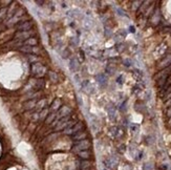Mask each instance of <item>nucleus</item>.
<instances>
[{
    "label": "nucleus",
    "instance_id": "nucleus-1",
    "mask_svg": "<svg viewBox=\"0 0 171 170\" xmlns=\"http://www.w3.org/2000/svg\"><path fill=\"white\" fill-rule=\"evenodd\" d=\"M31 71H32V75L34 77L42 78L47 73V68L44 65H42L41 63H35V64H32Z\"/></svg>",
    "mask_w": 171,
    "mask_h": 170
},
{
    "label": "nucleus",
    "instance_id": "nucleus-16",
    "mask_svg": "<svg viewBox=\"0 0 171 170\" xmlns=\"http://www.w3.org/2000/svg\"><path fill=\"white\" fill-rule=\"evenodd\" d=\"M107 112H108V116H109L110 120H114L116 116V109L113 105H108L107 106Z\"/></svg>",
    "mask_w": 171,
    "mask_h": 170
},
{
    "label": "nucleus",
    "instance_id": "nucleus-20",
    "mask_svg": "<svg viewBox=\"0 0 171 170\" xmlns=\"http://www.w3.org/2000/svg\"><path fill=\"white\" fill-rule=\"evenodd\" d=\"M143 77H144V74H143L142 71H140V69H138V68L133 71V78H134L138 82H142Z\"/></svg>",
    "mask_w": 171,
    "mask_h": 170
},
{
    "label": "nucleus",
    "instance_id": "nucleus-14",
    "mask_svg": "<svg viewBox=\"0 0 171 170\" xmlns=\"http://www.w3.org/2000/svg\"><path fill=\"white\" fill-rule=\"evenodd\" d=\"M96 79H97L98 83L100 84L101 86L104 87L107 84V77L105 74H99L96 76Z\"/></svg>",
    "mask_w": 171,
    "mask_h": 170
},
{
    "label": "nucleus",
    "instance_id": "nucleus-9",
    "mask_svg": "<svg viewBox=\"0 0 171 170\" xmlns=\"http://www.w3.org/2000/svg\"><path fill=\"white\" fill-rule=\"evenodd\" d=\"M33 22L32 21H24V22H21L18 25V32H27L29 29H32Z\"/></svg>",
    "mask_w": 171,
    "mask_h": 170
},
{
    "label": "nucleus",
    "instance_id": "nucleus-3",
    "mask_svg": "<svg viewBox=\"0 0 171 170\" xmlns=\"http://www.w3.org/2000/svg\"><path fill=\"white\" fill-rule=\"evenodd\" d=\"M170 71H171V66L169 68L166 67L164 71H162L161 73H158L156 76H155V80H156V83L160 87L164 86L165 83H166V80H167L168 76L170 74Z\"/></svg>",
    "mask_w": 171,
    "mask_h": 170
},
{
    "label": "nucleus",
    "instance_id": "nucleus-10",
    "mask_svg": "<svg viewBox=\"0 0 171 170\" xmlns=\"http://www.w3.org/2000/svg\"><path fill=\"white\" fill-rule=\"evenodd\" d=\"M79 68H80V64H79L78 60L76 58H71V61H69V69H71V71L76 73V71H79Z\"/></svg>",
    "mask_w": 171,
    "mask_h": 170
},
{
    "label": "nucleus",
    "instance_id": "nucleus-38",
    "mask_svg": "<svg viewBox=\"0 0 171 170\" xmlns=\"http://www.w3.org/2000/svg\"><path fill=\"white\" fill-rule=\"evenodd\" d=\"M111 35H112V32H111V29H108V27H105V36H106V37H110Z\"/></svg>",
    "mask_w": 171,
    "mask_h": 170
},
{
    "label": "nucleus",
    "instance_id": "nucleus-8",
    "mask_svg": "<svg viewBox=\"0 0 171 170\" xmlns=\"http://www.w3.org/2000/svg\"><path fill=\"white\" fill-rule=\"evenodd\" d=\"M81 88L86 91L87 93H92L94 91V87L89 83V81L87 80H84L82 83H81Z\"/></svg>",
    "mask_w": 171,
    "mask_h": 170
},
{
    "label": "nucleus",
    "instance_id": "nucleus-5",
    "mask_svg": "<svg viewBox=\"0 0 171 170\" xmlns=\"http://www.w3.org/2000/svg\"><path fill=\"white\" fill-rule=\"evenodd\" d=\"M35 35V32L33 31H27V32H17L15 34V40L17 41H22L24 42L27 39L32 38V36Z\"/></svg>",
    "mask_w": 171,
    "mask_h": 170
},
{
    "label": "nucleus",
    "instance_id": "nucleus-23",
    "mask_svg": "<svg viewBox=\"0 0 171 170\" xmlns=\"http://www.w3.org/2000/svg\"><path fill=\"white\" fill-rule=\"evenodd\" d=\"M37 43H38L37 39L33 38V37H32V38L27 39V40H25V41L23 42V44L27 45V46H36V45H37Z\"/></svg>",
    "mask_w": 171,
    "mask_h": 170
},
{
    "label": "nucleus",
    "instance_id": "nucleus-42",
    "mask_svg": "<svg viewBox=\"0 0 171 170\" xmlns=\"http://www.w3.org/2000/svg\"><path fill=\"white\" fill-rule=\"evenodd\" d=\"M123 79H124V78H123V76L121 75V76H119V77H118V79H116V82H118L119 84H123Z\"/></svg>",
    "mask_w": 171,
    "mask_h": 170
},
{
    "label": "nucleus",
    "instance_id": "nucleus-17",
    "mask_svg": "<svg viewBox=\"0 0 171 170\" xmlns=\"http://www.w3.org/2000/svg\"><path fill=\"white\" fill-rule=\"evenodd\" d=\"M25 19V18H22V17H17V16H13L12 18H10V19L7 20V26H13L14 24H16V23L20 22L21 20Z\"/></svg>",
    "mask_w": 171,
    "mask_h": 170
},
{
    "label": "nucleus",
    "instance_id": "nucleus-36",
    "mask_svg": "<svg viewBox=\"0 0 171 170\" xmlns=\"http://www.w3.org/2000/svg\"><path fill=\"white\" fill-rule=\"evenodd\" d=\"M116 71L114 66H110V64L106 67V73H108V74H113V71Z\"/></svg>",
    "mask_w": 171,
    "mask_h": 170
},
{
    "label": "nucleus",
    "instance_id": "nucleus-40",
    "mask_svg": "<svg viewBox=\"0 0 171 170\" xmlns=\"http://www.w3.org/2000/svg\"><path fill=\"white\" fill-rule=\"evenodd\" d=\"M125 150H126V146H125V145H121V146L119 147V151L121 152V153H123V152H124Z\"/></svg>",
    "mask_w": 171,
    "mask_h": 170
},
{
    "label": "nucleus",
    "instance_id": "nucleus-28",
    "mask_svg": "<svg viewBox=\"0 0 171 170\" xmlns=\"http://www.w3.org/2000/svg\"><path fill=\"white\" fill-rule=\"evenodd\" d=\"M68 16L73 17V18H80L81 15H80V11L79 10H73L71 11L69 13H67Z\"/></svg>",
    "mask_w": 171,
    "mask_h": 170
},
{
    "label": "nucleus",
    "instance_id": "nucleus-45",
    "mask_svg": "<svg viewBox=\"0 0 171 170\" xmlns=\"http://www.w3.org/2000/svg\"><path fill=\"white\" fill-rule=\"evenodd\" d=\"M129 29H130V32H131V33H134V32H136V31H134V27H133V26H130Z\"/></svg>",
    "mask_w": 171,
    "mask_h": 170
},
{
    "label": "nucleus",
    "instance_id": "nucleus-39",
    "mask_svg": "<svg viewBox=\"0 0 171 170\" xmlns=\"http://www.w3.org/2000/svg\"><path fill=\"white\" fill-rule=\"evenodd\" d=\"M126 103H127V101H124V103L121 104V106H120V110H122V111L125 110L126 109Z\"/></svg>",
    "mask_w": 171,
    "mask_h": 170
},
{
    "label": "nucleus",
    "instance_id": "nucleus-24",
    "mask_svg": "<svg viewBox=\"0 0 171 170\" xmlns=\"http://www.w3.org/2000/svg\"><path fill=\"white\" fill-rule=\"evenodd\" d=\"M78 155H79V157L83 159V160H88L89 157H90V152L88 150L80 151V152H78Z\"/></svg>",
    "mask_w": 171,
    "mask_h": 170
},
{
    "label": "nucleus",
    "instance_id": "nucleus-26",
    "mask_svg": "<svg viewBox=\"0 0 171 170\" xmlns=\"http://www.w3.org/2000/svg\"><path fill=\"white\" fill-rule=\"evenodd\" d=\"M49 108H44L43 110L39 112V119L38 120H44L46 117L49 116Z\"/></svg>",
    "mask_w": 171,
    "mask_h": 170
},
{
    "label": "nucleus",
    "instance_id": "nucleus-7",
    "mask_svg": "<svg viewBox=\"0 0 171 170\" xmlns=\"http://www.w3.org/2000/svg\"><path fill=\"white\" fill-rule=\"evenodd\" d=\"M19 51H22V53H26V54H36V53H39L38 47L36 46H27V45H22L21 47H19Z\"/></svg>",
    "mask_w": 171,
    "mask_h": 170
},
{
    "label": "nucleus",
    "instance_id": "nucleus-11",
    "mask_svg": "<svg viewBox=\"0 0 171 170\" xmlns=\"http://www.w3.org/2000/svg\"><path fill=\"white\" fill-rule=\"evenodd\" d=\"M110 135H112L113 138H119L123 135V130L120 128L119 126H113L110 128Z\"/></svg>",
    "mask_w": 171,
    "mask_h": 170
},
{
    "label": "nucleus",
    "instance_id": "nucleus-33",
    "mask_svg": "<svg viewBox=\"0 0 171 170\" xmlns=\"http://www.w3.org/2000/svg\"><path fill=\"white\" fill-rule=\"evenodd\" d=\"M39 58L37 57V56H35V55H29V61L32 63V64H35V63H37L36 61H38Z\"/></svg>",
    "mask_w": 171,
    "mask_h": 170
},
{
    "label": "nucleus",
    "instance_id": "nucleus-35",
    "mask_svg": "<svg viewBox=\"0 0 171 170\" xmlns=\"http://www.w3.org/2000/svg\"><path fill=\"white\" fill-rule=\"evenodd\" d=\"M142 3H143L142 1H133V2H132V4H133V5H132V10L136 11L140 7V4H142Z\"/></svg>",
    "mask_w": 171,
    "mask_h": 170
},
{
    "label": "nucleus",
    "instance_id": "nucleus-43",
    "mask_svg": "<svg viewBox=\"0 0 171 170\" xmlns=\"http://www.w3.org/2000/svg\"><path fill=\"white\" fill-rule=\"evenodd\" d=\"M165 106H166V107H171V98L165 102Z\"/></svg>",
    "mask_w": 171,
    "mask_h": 170
},
{
    "label": "nucleus",
    "instance_id": "nucleus-27",
    "mask_svg": "<svg viewBox=\"0 0 171 170\" xmlns=\"http://www.w3.org/2000/svg\"><path fill=\"white\" fill-rule=\"evenodd\" d=\"M34 87L36 89H42L44 87V81L42 80H36L35 83H34Z\"/></svg>",
    "mask_w": 171,
    "mask_h": 170
},
{
    "label": "nucleus",
    "instance_id": "nucleus-41",
    "mask_svg": "<svg viewBox=\"0 0 171 170\" xmlns=\"http://www.w3.org/2000/svg\"><path fill=\"white\" fill-rule=\"evenodd\" d=\"M7 13V9H2V10H0V19L4 16V14Z\"/></svg>",
    "mask_w": 171,
    "mask_h": 170
},
{
    "label": "nucleus",
    "instance_id": "nucleus-21",
    "mask_svg": "<svg viewBox=\"0 0 171 170\" xmlns=\"http://www.w3.org/2000/svg\"><path fill=\"white\" fill-rule=\"evenodd\" d=\"M145 88V84H143V82H139V83L136 84V85H134L132 88V93H141L143 89Z\"/></svg>",
    "mask_w": 171,
    "mask_h": 170
},
{
    "label": "nucleus",
    "instance_id": "nucleus-37",
    "mask_svg": "<svg viewBox=\"0 0 171 170\" xmlns=\"http://www.w3.org/2000/svg\"><path fill=\"white\" fill-rule=\"evenodd\" d=\"M123 63H124V65H125L126 67H130L132 62H131V60H130V59H125V60L123 61Z\"/></svg>",
    "mask_w": 171,
    "mask_h": 170
},
{
    "label": "nucleus",
    "instance_id": "nucleus-4",
    "mask_svg": "<svg viewBox=\"0 0 171 170\" xmlns=\"http://www.w3.org/2000/svg\"><path fill=\"white\" fill-rule=\"evenodd\" d=\"M90 147V142L88 140H82V141L76 142L73 146V150L76 152H80V151L88 150V148Z\"/></svg>",
    "mask_w": 171,
    "mask_h": 170
},
{
    "label": "nucleus",
    "instance_id": "nucleus-13",
    "mask_svg": "<svg viewBox=\"0 0 171 170\" xmlns=\"http://www.w3.org/2000/svg\"><path fill=\"white\" fill-rule=\"evenodd\" d=\"M46 104H47V100L46 99H42V100H40L39 102H37V105H36V112L37 113H39V112L41 111V110H43L44 108H46L45 106H46Z\"/></svg>",
    "mask_w": 171,
    "mask_h": 170
},
{
    "label": "nucleus",
    "instance_id": "nucleus-44",
    "mask_svg": "<svg viewBox=\"0 0 171 170\" xmlns=\"http://www.w3.org/2000/svg\"><path fill=\"white\" fill-rule=\"evenodd\" d=\"M166 113H167V117L171 118V107H169V108H168V110H167V112H166Z\"/></svg>",
    "mask_w": 171,
    "mask_h": 170
},
{
    "label": "nucleus",
    "instance_id": "nucleus-19",
    "mask_svg": "<svg viewBox=\"0 0 171 170\" xmlns=\"http://www.w3.org/2000/svg\"><path fill=\"white\" fill-rule=\"evenodd\" d=\"M36 105H37V101H36V99L29 100V101L25 102V104H24V108H25L26 110H32V109L35 108Z\"/></svg>",
    "mask_w": 171,
    "mask_h": 170
},
{
    "label": "nucleus",
    "instance_id": "nucleus-25",
    "mask_svg": "<svg viewBox=\"0 0 171 170\" xmlns=\"http://www.w3.org/2000/svg\"><path fill=\"white\" fill-rule=\"evenodd\" d=\"M104 55L107 56V57H114V56L118 55V53H116V51L113 47V48H109V49H106V51H104Z\"/></svg>",
    "mask_w": 171,
    "mask_h": 170
},
{
    "label": "nucleus",
    "instance_id": "nucleus-32",
    "mask_svg": "<svg viewBox=\"0 0 171 170\" xmlns=\"http://www.w3.org/2000/svg\"><path fill=\"white\" fill-rule=\"evenodd\" d=\"M61 56L63 59H67L69 56H71V51L68 48H63V51L61 53Z\"/></svg>",
    "mask_w": 171,
    "mask_h": 170
},
{
    "label": "nucleus",
    "instance_id": "nucleus-47",
    "mask_svg": "<svg viewBox=\"0 0 171 170\" xmlns=\"http://www.w3.org/2000/svg\"><path fill=\"white\" fill-rule=\"evenodd\" d=\"M104 170H108V169H106V168H105V169H104Z\"/></svg>",
    "mask_w": 171,
    "mask_h": 170
},
{
    "label": "nucleus",
    "instance_id": "nucleus-46",
    "mask_svg": "<svg viewBox=\"0 0 171 170\" xmlns=\"http://www.w3.org/2000/svg\"><path fill=\"white\" fill-rule=\"evenodd\" d=\"M168 125H169V127H171V118L170 120H169V124H168Z\"/></svg>",
    "mask_w": 171,
    "mask_h": 170
},
{
    "label": "nucleus",
    "instance_id": "nucleus-18",
    "mask_svg": "<svg viewBox=\"0 0 171 170\" xmlns=\"http://www.w3.org/2000/svg\"><path fill=\"white\" fill-rule=\"evenodd\" d=\"M60 108H61V101L59 99H56L49 107V110L52 112H56V110H59Z\"/></svg>",
    "mask_w": 171,
    "mask_h": 170
},
{
    "label": "nucleus",
    "instance_id": "nucleus-2",
    "mask_svg": "<svg viewBox=\"0 0 171 170\" xmlns=\"http://www.w3.org/2000/svg\"><path fill=\"white\" fill-rule=\"evenodd\" d=\"M75 123L73 122L71 120V116H67L65 117V118H62L61 120H59L58 122H57V125L54 127L55 128L56 131H58V130H62V129H67L71 126H74Z\"/></svg>",
    "mask_w": 171,
    "mask_h": 170
},
{
    "label": "nucleus",
    "instance_id": "nucleus-12",
    "mask_svg": "<svg viewBox=\"0 0 171 170\" xmlns=\"http://www.w3.org/2000/svg\"><path fill=\"white\" fill-rule=\"evenodd\" d=\"M86 137H87V133L84 131H79L77 133H75L74 135H71V138L75 142L78 141H82V140H86Z\"/></svg>",
    "mask_w": 171,
    "mask_h": 170
},
{
    "label": "nucleus",
    "instance_id": "nucleus-34",
    "mask_svg": "<svg viewBox=\"0 0 171 170\" xmlns=\"http://www.w3.org/2000/svg\"><path fill=\"white\" fill-rule=\"evenodd\" d=\"M49 78L53 82H57L58 81V76L56 74L55 71H49Z\"/></svg>",
    "mask_w": 171,
    "mask_h": 170
},
{
    "label": "nucleus",
    "instance_id": "nucleus-15",
    "mask_svg": "<svg viewBox=\"0 0 171 170\" xmlns=\"http://www.w3.org/2000/svg\"><path fill=\"white\" fill-rule=\"evenodd\" d=\"M169 65H171V55H168V56H166L163 60H162L161 62H160V64H158V66L161 68H166L168 67Z\"/></svg>",
    "mask_w": 171,
    "mask_h": 170
},
{
    "label": "nucleus",
    "instance_id": "nucleus-31",
    "mask_svg": "<svg viewBox=\"0 0 171 170\" xmlns=\"http://www.w3.org/2000/svg\"><path fill=\"white\" fill-rule=\"evenodd\" d=\"M114 49L116 51V53H118V54H119V53H122V51L125 49V45L123 44V43H118V44L116 45Z\"/></svg>",
    "mask_w": 171,
    "mask_h": 170
},
{
    "label": "nucleus",
    "instance_id": "nucleus-29",
    "mask_svg": "<svg viewBox=\"0 0 171 170\" xmlns=\"http://www.w3.org/2000/svg\"><path fill=\"white\" fill-rule=\"evenodd\" d=\"M130 131H131V133H133V135L138 133V132L140 131V126L138 125V124H131V125H130Z\"/></svg>",
    "mask_w": 171,
    "mask_h": 170
},
{
    "label": "nucleus",
    "instance_id": "nucleus-30",
    "mask_svg": "<svg viewBox=\"0 0 171 170\" xmlns=\"http://www.w3.org/2000/svg\"><path fill=\"white\" fill-rule=\"evenodd\" d=\"M92 21L91 20H89V19H85L84 20V22H83V25H84V27L86 29H91L92 27Z\"/></svg>",
    "mask_w": 171,
    "mask_h": 170
},
{
    "label": "nucleus",
    "instance_id": "nucleus-22",
    "mask_svg": "<svg viewBox=\"0 0 171 170\" xmlns=\"http://www.w3.org/2000/svg\"><path fill=\"white\" fill-rule=\"evenodd\" d=\"M56 117H57V112H51L45 119L46 124H52V123L56 120Z\"/></svg>",
    "mask_w": 171,
    "mask_h": 170
},
{
    "label": "nucleus",
    "instance_id": "nucleus-6",
    "mask_svg": "<svg viewBox=\"0 0 171 170\" xmlns=\"http://www.w3.org/2000/svg\"><path fill=\"white\" fill-rule=\"evenodd\" d=\"M83 126H84L83 123L79 122V123H77V124H75L74 126L69 127V128L65 129L63 132H64L65 135H74L75 133H77V132L81 131V129L83 128Z\"/></svg>",
    "mask_w": 171,
    "mask_h": 170
}]
</instances>
